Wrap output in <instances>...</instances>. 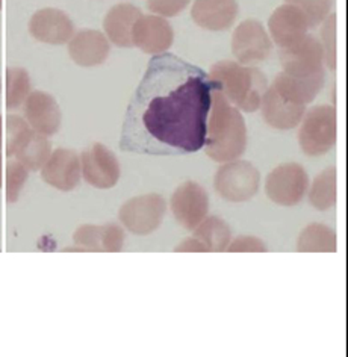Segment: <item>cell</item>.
Returning <instances> with one entry per match:
<instances>
[{
    "label": "cell",
    "instance_id": "cell-1",
    "mask_svg": "<svg viewBox=\"0 0 348 357\" xmlns=\"http://www.w3.org/2000/svg\"><path fill=\"white\" fill-rule=\"evenodd\" d=\"M218 82L173 53L153 55L124 115L120 149L149 156L203 149L212 94Z\"/></svg>",
    "mask_w": 348,
    "mask_h": 357
},
{
    "label": "cell",
    "instance_id": "cell-2",
    "mask_svg": "<svg viewBox=\"0 0 348 357\" xmlns=\"http://www.w3.org/2000/svg\"><path fill=\"white\" fill-rule=\"evenodd\" d=\"M247 126L243 114L217 88L212 94L206 121L204 153L213 162L225 164L239 159L247 149Z\"/></svg>",
    "mask_w": 348,
    "mask_h": 357
},
{
    "label": "cell",
    "instance_id": "cell-3",
    "mask_svg": "<svg viewBox=\"0 0 348 357\" xmlns=\"http://www.w3.org/2000/svg\"><path fill=\"white\" fill-rule=\"evenodd\" d=\"M209 77L220 85V91L239 111L255 112L259 109L262 96L268 88L266 77L252 66L235 61H220L213 64Z\"/></svg>",
    "mask_w": 348,
    "mask_h": 357
},
{
    "label": "cell",
    "instance_id": "cell-4",
    "mask_svg": "<svg viewBox=\"0 0 348 357\" xmlns=\"http://www.w3.org/2000/svg\"><path fill=\"white\" fill-rule=\"evenodd\" d=\"M338 137L336 109L330 105H318L305 112L300 121L298 142L310 158L323 156L332 150Z\"/></svg>",
    "mask_w": 348,
    "mask_h": 357
},
{
    "label": "cell",
    "instance_id": "cell-5",
    "mask_svg": "<svg viewBox=\"0 0 348 357\" xmlns=\"http://www.w3.org/2000/svg\"><path fill=\"white\" fill-rule=\"evenodd\" d=\"M261 174L248 160L235 159L221 164L213 177V188L222 200L230 203H245L259 191Z\"/></svg>",
    "mask_w": 348,
    "mask_h": 357
},
{
    "label": "cell",
    "instance_id": "cell-6",
    "mask_svg": "<svg viewBox=\"0 0 348 357\" xmlns=\"http://www.w3.org/2000/svg\"><path fill=\"white\" fill-rule=\"evenodd\" d=\"M167 212V202L159 194H144L123 204L119 212L120 222L130 234L146 236L153 234L162 225Z\"/></svg>",
    "mask_w": 348,
    "mask_h": 357
},
{
    "label": "cell",
    "instance_id": "cell-7",
    "mask_svg": "<svg viewBox=\"0 0 348 357\" xmlns=\"http://www.w3.org/2000/svg\"><path fill=\"white\" fill-rule=\"evenodd\" d=\"M309 188V176L303 165L287 162L275 167L266 176L265 192L279 206L292 208L298 204Z\"/></svg>",
    "mask_w": 348,
    "mask_h": 357
},
{
    "label": "cell",
    "instance_id": "cell-8",
    "mask_svg": "<svg viewBox=\"0 0 348 357\" xmlns=\"http://www.w3.org/2000/svg\"><path fill=\"white\" fill-rule=\"evenodd\" d=\"M273 41L261 22L248 19L236 26L232 35V53L243 66L264 62L270 56Z\"/></svg>",
    "mask_w": 348,
    "mask_h": 357
},
{
    "label": "cell",
    "instance_id": "cell-9",
    "mask_svg": "<svg viewBox=\"0 0 348 357\" xmlns=\"http://www.w3.org/2000/svg\"><path fill=\"white\" fill-rule=\"evenodd\" d=\"M80 173L85 182L97 190H111L120 181V162L112 151L94 142L80 155Z\"/></svg>",
    "mask_w": 348,
    "mask_h": 357
},
{
    "label": "cell",
    "instance_id": "cell-10",
    "mask_svg": "<svg viewBox=\"0 0 348 357\" xmlns=\"http://www.w3.org/2000/svg\"><path fill=\"white\" fill-rule=\"evenodd\" d=\"M173 215L186 230H194L208 217L209 197L206 190L197 182H183L172 195Z\"/></svg>",
    "mask_w": 348,
    "mask_h": 357
},
{
    "label": "cell",
    "instance_id": "cell-11",
    "mask_svg": "<svg viewBox=\"0 0 348 357\" xmlns=\"http://www.w3.org/2000/svg\"><path fill=\"white\" fill-rule=\"evenodd\" d=\"M283 73L306 77L324 71V49L317 37L306 35L291 47L280 49L279 53Z\"/></svg>",
    "mask_w": 348,
    "mask_h": 357
},
{
    "label": "cell",
    "instance_id": "cell-12",
    "mask_svg": "<svg viewBox=\"0 0 348 357\" xmlns=\"http://www.w3.org/2000/svg\"><path fill=\"white\" fill-rule=\"evenodd\" d=\"M174 41V31L167 19L156 14H142L132 31V43L147 55L165 53Z\"/></svg>",
    "mask_w": 348,
    "mask_h": 357
},
{
    "label": "cell",
    "instance_id": "cell-13",
    "mask_svg": "<svg viewBox=\"0 0 348 357\" xmlns=\"http://www.w3.org/2000/svg\"><path fill=\"white\" fill-rule=\"evenodd\" d=\"M309 28V20L305 13L291 3H283L270 15L266 32L280 49H285L305 38Z\"/></svg>",
    "mask_w": 348,
    "mask_h": 357
},
{
    "label": "cell",
    "instance_id": "cell-14",
    "mask_svg": "<svg viewBox=\"0 0 348 357\" xmlns=\"http://www.w3.org/2000/svg\"><path fill=\"white\" fill-rule=\"evenodd\" d=\"M80 158L70 149L52 151L46 164L41 168V177L47 185L58 191H73L80 182Z\"/></svg>",
    "mask_w": 348,
    "mask_h": 357
},
{
    "label": "cell",
    "instance_id": "cell-15",
    "mask_svg": "<svg viewBox=\"0 0 348 357\" xmlns=\"http://www.w3.org/2000/svg\"><path fill=\"white\" fill-rule=\"evenodd\" d=\"M29 32L40 43L61 46L75 35V24L64 11L56 8H44L31 17Z\"/></svg>",
    "mask_w": 348,
    "mask_h": 357
},
{
    "label": "cell",
    "instance_id": "cell-16",
    "mask_svg": "<svg viewBox=\"0 0 348 357\" xmlns=\"http://www.w3.org/2000/svg\"><path fill=\"white\" fill-rule=\"evenodd\" d=\"M24 105V120L31 129L44 137H53L61 128L62 115L55 97L44 91H32Z\"/></svg>",
    "mask_w": 348,
    "mask_h": 357
},
{
    "label": "cell",
    "instance_id": "cell-17",
    "mask_svg": "<svg viewBox=\"0 0 348 357\" xmlns=\"http://www.w3.org/2000/svg\"><path fill=\"white\" fill-rule=\"evenodd\" d=\"M238 13L236 0H194L191 6L194 23L213 32L230 29L238 19Z\"/></svg>",
    "mask_w": 348,
    "mask_h": 357
},
{
    "label": "cell",
    "instance_id": "cell-18",
    "mask_svg": "<svg viewBox=\"0 0 348 357\" xmlns=\"http://www.w3.org/2000/svg\"><path fill=\"white\" fill-rule=\"evenodd\" d=\"M109 40L100 31L84 29L68 41V55L80 67H96L108 59Z\"/></svg>",
    "mask_w": 348,
    "mask_h": 357
},
{
    "label": "cell",
    "instance_id": "cell-19",
    "mask_svg": "<svg viewBox=\"0 0 348 357\" xmlns=\"http://www.w3.org/2000/svg\"><path fill=\"white\" fill-rule=\"evenodd\" d=\"M259 108L262 109V117L266 124L278 130H291L297 128L306 112V106L283 99L273 86L266 88Z\"/></svg>",
    "mask_w": 348,
    "mask_h": 357
},
{
    "label": "cell",
    "instance_id": "cell-20",
    "mask_svg": "<svg viewBox=\"0 0 348 357\" xmlns=\"http://www.w3.org/2000/svg\"><path fill=\"white\" fill-rule=\"evenodd\" d=\"M75 244L84 252L119 253L124 245V230L117 225L80 226L73 234Z\"/></svg>",
    "mask_w": 348,
    "mask_h": 357
},
{
    "label": "cell",
    "instance_id": "cell-21",
    "mask_svg": "<svg viewBox=\"0 0 348 357\" xmlns=\"http://www.w3.org/2000/svg\"><path fill=\"white\" fill-rule=\"evenodd\" d=\"M324 82V71H319L317 75L306 77L291 76L282 71V73L274 79V84L271 86L283 97V99L306 106L315 100V97L319 94L321 89H323Z\"/></svg>",
    "mask_w": 348,
    "mask_h": 357
},
{
    "label": "cell",
    "instance_id": "cell-22",
    "mask_svg": "<svg viewBox=\"0 0 348 357\" xmlns=\"http://www.w3.org/2000/svg\"><path fill=\"white\" fill-rule=\"evenodd\" d=\"M141 15L142 13L139 8L132 3H119L112 6L103 19L106 38L119 47H133L132 31Z\"/></svg>",
    "mask_w": 348,
    "mask_h": 357
},
{
    "label": "cell",
    "instance_id": "cell-23",
    "mask_svg": "<svg viewBox=\"0 0 348 357\" xmlns=\"http://www.w3.org/2000/svg\"><path fill=\"white\" fill-rule=\"evenodd\" d=\"M50 153L52 146L47 137H44L41 133L29 128L23 133L22 138L17 141L10 156L15 158L29 172H38L46 164Z\"/></svg>",
    "mask_w": 348,
    "mask_h": 357
},
{
    "label": "cell",
    "instance_id": "cell-24",
    "mask_svg": "<svg viewBox=\"0 0 348 357\" xmlns=\"http://www.w3.org/2000/svg\"><path fill=\"white\" fill-rule=\"evenodd\" d=\"M192 236L200 241L208 253H222L230 244L232 231L226 221L218 217H206L194 229Z\"/></svg>",
    "mask_w": 348,
    "mask_h": 357
},
{
    "label": "cell",
    "instance_id": "cell-25",
    "mask_svg": "<svg viewBox=\"0 0 348 357\" xmlns=\"http://www.w3.org/2000/svg\"><path fill=\"white\" fill-rule=\"evenodd\" d=\"M336 234L326 225L312 222L303 231L297 241V252L300 253H335L338 250Z\"/></svg>",
    "mask_w": 348,
    "mask_h": 357
},
{
    "label": "cell",
    "instance_id": "cell-26",
    "mask_svg": "<svg viewBox=\"0 0 348 357\" xmlns=\"http://www.w3.org/2000/svg\"><path fill=\"white\" fill-rule=\"evenodd\" d=\"M336 168L330 167L312 182L309 202L317 211H328L336 204Z\"/></svg>",
    "mask_w": 348,
    "mask_h": 357
},
{
    "label": "cell",
    "instance_id": "cell-27",
    "mask_svg": "<svg viewBox=\"0 0 348 357\" xmlns=\"http://www.w3.org/2000/svg\"><path fill=\"white\" fill-rule=\"evenodd\" d=\"M31 94L29 73L22 67H10L6 70V106L17 109Z\"/></svg>",
    "mask_w": 348,
    "mask_h": 357
},
{
    "label": "cell",
    "instance_id": "cell-28",
    "mask_svg": "<svg viewBox=\"0 0 348 357\" xmlns=\"http://www.w3.org/2000/svg\"><path fill=\"white\" fill-rule=\"evenodd\" d=\"M29 169L20 164L15 158L8 156L6 169H5V186H6V200L15 203L20 197L24 183L28 182Z\"/></svg>",
    "mask_w": 348,
    "mask_h": 357
},
{
    "label": "cell",
    "instance_id": "cell-29",
    "mask_svg": "<svg viewBox=\"0 0 348 357\" xmlns=\"http://www.w3.org/2000/svg\"><path fill=\"white\" fill-rule=\"evenodd\" d=\"M287 3L297 6L305 13L309 20L310 28H317L330 15L333 6V0H285Z\"/></svg>",
    "mask_w": 348,
    "mask_h": 357
},
{
    "label": "cell",
    "instance_id": "cell-30",
    "mask_svg": "<svg viewBox=\"0 0 348 357\" xmlns=\"http://www.w3.org/2000/svg\"><path fill=\"white\" fill-rule=\"evenodd\" d=\"M319 43L324 49V62L328 70L336 68V15L330 14L323 22Z\"/></svg>",
    "mask_w": 348,
    "mask_h": 357
},
{
    "label": "cell",
    "instance_id": "cell-31",
    "mask_svg": "<svg viewBox=\"0 0 348 357\" xmlns=\"http://www.w3.org/2000/svg\"><path fill=\"white\" fill-rule=\"evenodd\" d=\"M191 0H147V8L151 14L168 19L182 14Z\"/></svg>",
    "mask_w": 348,
    "mask_h": 357
},
{
    "label": "cell",
    "instance_id": "cell-32",
    "mask_svg": "<svg viewBox=\"0 0 348 357\" xmlns=\"http://www.w3.org/2000/svg\"><path fill=\"white\" fill-rule=\"evenodd\" d=\"M31 126L26 120H23L19 115H8L6 119V155L10 156L14 146L17 144V141L22 138L23 133L28 130Z\"/></svg>",
    "mask_w": 348,
    "mask_h": 357
},
{
    "label": "cell",
    "instance_id": "cell-33",
    "mask_svg": "<svg viewBox=\"0 0 348 357\" xmlns=\"http://www.w3.org/2000/svg\"><path fill=\"white\" fill-rule=\"evenodd\" d=\"M226 252L229 253H265L266 247L262 239L256 236H238L236 239L230 241Z\"/></svg>",
    "mask_w": 348,
    "mask_h": 357
},
{
    "label": "cell",
    "instance_id": "cell-34",
    "mask_svg": "<svg viewBox=\"0 0 348 357\" xmlns=\"http://www.w3.org/2000/svg\"><path fill=\"white\" fill-rule=\"evenodd\" d=\"M174 250L179 253H208L206 248L200 244V241L195 239L194 236L182 241V244L177 245Z\"/></svg>",
    "mask_w": 348,
    "mask_h": 357
},
{
    "label": "cell",
    "instance_id": "cell-35",
    "mask_svg": "<svg viewBox=\"0 0 348 357\" xmlns=\"http://www.w3.org/2000/svg\"><path fill=\"white\" fill-rule=\"evenodd\" d=\"M3 146V123H2V117H0V150H2Z\"/></svg>",
    "mask_w": 348,
    "mask_h": 357
},
{
    "label": "cell",
    "instance_id": "cell-36",
    "mask_svg": "<svg viewBox=\"0 0 348 357\" xmlns=\"http://www.w3.org/2000/svg\"><path fill=\"white\" fill-rule=\"evenodd\" d=\"M3 186V169H2V156H0V188Z\"/></svg>",
    "mask_w": 348,
    "mask_h": 357
},
{
    "label": "cell",
    "instance_id": "cell-37",
    "mask_svg": "<svg viewBox=\"0 0 348 357\" xmlns=\"http://www.w3.org/2000/svg\"><path fill=\"white\" fill-rule=\"evenodd\" d=\"M0 10H2V0H0Z\"/></svg>",
    "mask_w": 348,
    "mask_h": 357
},
{
    "label": "cell",
    "instance_id": "cell-38",
    "mask_svg": "<svg viewBox=\"0 0 348 357\" xmlns=\"http://www.w3.org/2000/svg\"><path fill=\"white\" fill-rule=\"evenodd\" d=\"M0 89H2V80H0Z\"/></svg>",
    "mask_w": 348,
    "mask_h": 357
}]
</instances>
